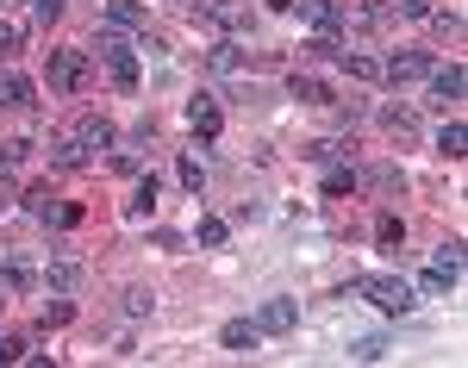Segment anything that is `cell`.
Instances as JSON below:
<instances>
[{
  "label": "cell",
  "mask_w": 468,
  "mask_h": 368,
  "mask_svg": "<svg viewBox=\"0 0 468 368\" xmlns=\"http://www.w3.org/2000/svg\"><path fill=\"white\" fill-rule=\"evenodd\" d=\"M26 156H32V144H26V138H6V144H0V169H19Z\"/></svg>",
  "instance_id": "1f68e13d"
},
{
  "label": "cell",
  "mask_w": 468,
  "mask_h": 368,
  "mask_svg": "<svg viewBox=\"0 0 468 368\" xmlns=\"http://www.w3.org/2000/svg\"><path fill=\"white\" fill-rule=\"evenodd\" d=\"M425 19L437 26V37H463V13H437V6H431Z\"/></svg>",
  "instance_id": "d6a6232c"
},
{
  "label": "cell",
  "mask_w": 468,
  "mask_h": 368,
  "mask_svg": "<svg viewBox=\"0 0 468 368\" xmlns=\"http://www.w3.org/2000/svg\"><path fill=\"white\" fill-rule=\"evenodd\" d=\"M32 356V337H0V363H26Z\"/></svg>",
  "instance_id": "836d02e7"
},
{
  "label": "cell",
  "mask_w": 468,
  "mask_h": 368,
  "mask_svg": "<svg viewBox=\"0 0 468 368\" xmlns=\"http://www.w3.org/2000/svg\"><path fill=\"white\" fill-rule=\"evenodd\" d=\"M394 6V19H425L431 13V0H388Z\"/></svg>",
  "instance_id": "8d00e7d4"
},
{
  "label": "cell",
  "mask_w": 468,
  "mask_h": 368,
  "mask_svg": "<svg viewBox=\"0 0 468 368\" xmlns=\"http://www.w3.org/2000/svg\"><path fill=\"white\" fill-rule=\"evenodd\" d=\"M63 6H69V0H32V19L50 26V19H63Z\"/></svg>",
  "instance_id": "74e56055"
},
{
  "label": "cell",
  "mask_w": 468,
  "mask_h": 368,
  "mask_svg": "<svg viewBox=\"0 0 468 368\" xmlns=\"http://www.w3.org/2000/svg\"><path fill=\"white\" fill-rule=\"evenodd\" d=\"M50 169H88V150L69 138V125H63V131L50 138Z\"/></svg>",
  "instance_id": "5bb4252c"
},
{
  "label": "cell",
  "mask_w": 468,
  "mask_h": 368,
  "mask_svg": "<svg viewBox=\"0 0 468 368\" xmlns=\"http://www.w3.org/2000/svg\"><path fill=\"white\" fill-rule=\"evenodd\" d=\"M81 281H88V268H81L75 257H57L50 268H44V288H50V294H75Z\"/></svg>",
  "instance_id": "8fae6325"
},
{
  "label": "cell",
  "mask_w": 468,
  "mask_h": 368,
  "mask_svg": "<svg viewBox=\"0 0 468 368\" xmlns=\"http://www.w3.org/2000/svg\"><path fill=\"white\" fill-rule=\"evenodd\" d=\"M0 6H13V0H0Z\"/></svg>",
  "instance_id": "ee69618b"
},
{
  "label": "cell",
  "mask_w": 468,
  "mask_h": 368,
  "mask_svg": "<svg viewBox=\"0 0 468 368\" xmlns=\"http://www.w3.org/2000/svg\"><path fill=\"white\" fill-rule=\"evenodd\" d=\"M356 187L381 194V200H399V194H406V175H399L394 163H375V169H356Z\"/></svg>",
  "instance_id": "ba28073f"
},
{
  "label": "cell",
  "mask_w": 468,
  "mask_h": 368,
  "mask_svg": "<svg viewBox=\"0 0 468 368\" xmlns=\"http://www.w3.org/2000/svg\"><path fill=\"white\" fill-rule=\"evenodd\" d=\"M19 200H26V213H32L37 225H50V213H57V194H50V182L26 187V194H19Z\"/></svg>",
  "instance_id": "ac0fdd59"
},
{
  "label": "cell",
  "mask_w": 468,
  "mask_h": 368,
  "mask_svg": "<svg viewBox=\"0 0 468 368\" xmlns=\"http://www.w3.org/2000/svg\"><path fill=\"white\" fill-rule=\"evenodd\" d=\"M69 138H75L81 150H88V156H101V150L119 144V131H112L107 119H94V112H81V119H75V125H69Z\"/></svg>",
  "instance_id": "5b68a950"
},
{
  "label": "cell",
  "mask_w": 468,
  "mask_h": 368,
  "mask_svg": "<svg viewBox=\"0 0 468 368\" xmlns=\"http://www.w3.org/2000/svg\"><path fill=\"white\" fill-rule=\"evenodd\" d=\"M324 194L337 200V194H356V169L350 163H324Z\"/></svg>",
  "instance_id": "ffe728a7"
},
{
  "label": "cell",
  "mask_w": 468,
  "mask_h": 368,
  "mask_svg": "<svg viewBox=\"0 0 468 368\" xmlns=\"http://www.w3.org/2000/svg\"><path fill=\"white\" fill-rule=\"evenodd\" d=\"M225 237H231V225H225V219H200V231H194L200 250H225Z\"/></svg>",
  "instance_id": "cb8c5ba5"
},
{
  "label": "cell",
  "mask_w": 468,
  "mask_h": 368,
  "mask_svg": "<svg viewBox=\"0 0 468 368\" xmlns=\"http://www.w3.org/2000/svg\"><path fill=\"white\" fill-rule=\"evenodd\" d=\"M437 262H443V268H456V275H463V237H450V244H443V250H437Z\"/></svg>",
  "instance_id": "60d3db41"
},
{
  "label": "cell",
  "mask_w": 468,
  "mask_h": 368,
  "mask_svg": "<svg viewBox=\"0 0 468 368\" xmlns=\"http://www.w3.org/2000/svg\"><path fill=\"white\" fill-rule=\"evenodd\" d=\"M350 356H356V363H381V356H388V343H381V337H356V343H350Z\"/></svg>",
  "instance_id": "4dcf8cb0"
},
{
  "label": "cell",
  "mask_w": 468,
  "mask_h": 368,
  "mask_svg": "<svg viewBox=\"0 0 468 368\" xmlns=\"http://www.w3.org/2000/svg\"><path fill=\"white\" fill-rule=\"evenodd\" d=\"M32 94H37V88L26 81V75H0V107H37Z\"/></svg>",
  "instance_id": "e0dca14e"
},
{
  "label": "cell",
  "mask_w": 468,
  "mask_h": 368,
  "mask_svg": "<svg viewBox=\"0 0 468 368\" xmlns=\"http://www.w3.org/2000/svg\"><path fill=\"white\" fill-rule=\"evenodd\" d=\"M26 288H32V268H26V262H6V268H0V300L26 294Z\"/></svg>",
  "instance_id": "44dd1931"
},
{
  "label": "cell",
  "mask_w": 468,
  "mask_h": 368,
  "mask_svg": "<svg viewBox=\"0 0 468 368\" xmlns=\"http://www.w3.org/2000/svg\"><path fill=\"white\" fill-rule=\"evenodd\" d=\"M419 75H431V57H425V50H394V57H388V63H381V81H419Z\"/></svg>",
  "instance_id": "52a82bcc"
},
{
  "label": "cell",
  "mask_w": 468,
  "mask_h": 368,
  "mask_svg": "<svg viewBox=\"0 0 468 368\" xmlns=\"http://www.w3.org/2000/svg\"><path fill=\"white\" fill-rule=\"evenodd\" d=\"M344 300H375V306H381V312H394V319L419 306V294H412L399 275H356V281L344 288Z\"/></svg>",
  "instance_id": "6da1fadb"
},
{
  "label": "cell",
  "mask_w": 468,
  "mask_h": 368,
  "mask_svg": "<svg viewBox=\"0 0 468 368\" xmlns=\"http://www.w3.org/2000/svg\"><path fill=\"white\" fill-rule=\"evenodd\" d=\"M207 69H238V44H213L207 50Z\"/></svg>",
  "instance_id": "e575fe53"
},
{
  "label": "cell",
  "mask_w": 468,
  "mask_h": 368,
  "mask_svg": "<svg viewBox=\"0 0 468 368\" xmlns=\"http://www.w3.org/2000/svg\"><path fill=\"white\" fill-rule=\"evenodd\" d=\"M344 150H350V144H324V138H319V144H306V163H337Z\"/></svg>",
  "instance_id": "f35d334b"
},
{
  "label": "cell",
  "mask_w": 468,
  "mask_h": 368,
  "mask_svg": "<svg viewBox=\"0 0 468 368\" xmlns=\"http://www.w3.org/2000/svg\"><path fill=\"white\" fill-rule=\"evenodd\" d=\"M88 57H101L125 94L138 88V57H132V37L119 32V26H101V32H94V44H88Z\"/></svg>",
  "instance_id": "7a4b0ae2"
},
{
  "label": "cell",
  "mask_w": 468,
  "mask_h": 368,
  "mask_svg": "<svg viewBox=\"0 0 468 368\" xmlns=\"http://www.w3.org/2000/svg\"><path fill=\"white\" fill-rule=\"evenodd\" d=\"M75 319V306H69V294H57L44 312H37V331H57V325H69Z\"/></svg>",
  "instance_id": "603a6c76"
},
{
  "label": "cell",
  "mask_w": 468,
  "mask_h": 368,
  "mask_svg": "<svg viewBox=\"0 0 468 368\" xmlns=\"http://www.w3.org/2000/svg\"><path fill=\"white\" fill-rule=\"evenodd\" d=\"M13 50H26V26L19 19H0V57H13Z\"/></svg>",
  "instance_id": "f546056e"
},
{
  "label": "cell",
  "mask_w": 468,
  "mask_h": 368,
  "mask_svg": "<svg viewBox=\"0 0 468 368\" xmlns=\"http://www.w3.org/2000/svg\"><path fill=\"white\" fill-rule=\"evenodd\" d=\"M288 94L300 107H331V88H324L319 75H288Z\"/></svg>",
  "instance_id": "2e32d148"
},
{
  "label": "cell",
  "mask_w": 468,
  "mask_h": 368,
  "mask_svg": "<svg viewBox=\"0 0 468 368\" xmlns=\"http://www.w3.org/2000/svg\"><path fill=\"white\" fill-rule=\"evenodd\" d=\"M293 325H300V306H293V300H269V306L256 312V331L262 337H282V331H293Z\"/></svg>",
  "instance_id": "9c48e42d"
},
{
  "label": "cell",
  "mask_w": 468,
  "mask_h": 368,
  "mask_svg": "<svg viewBox=\"0 0 468 368\" xmlns=\"http://www.w3.org/2000/svg\"><path fill=\"white\" fill-rule=\"evenodd\" d=\"M269 6H275V13H293V0H269Z\"/></svg>",
  "instance_id": "7bdbcfd3"
},
{
  "label": "cell",
  "mask_w": 468,
  "mask_h": 368,
  "mask_svg": "<svg viewBox=\"0 0 468 368\" xmlns=\"http://www.w3.org/2000/svg\"><path fill=\"white\" fill-rule=\"evenodd\" d=\"M187 125H194V138H218L225 112H218V100H213V94H194V100H187Z\"/></svg>",
  "instance_id": "30bf717a"
},
{
  "label": "cell",
  "mask_w": 468,
  "mask_h": 368,
  "mask_svg": "<svg viewBox=\"0 0 468 368\" xmlns=\"http://www.w3.org/2000/svg\"><path fill=\"white\" fill-rule=\"evenodd\" d=\"M381 125H388L394 138H419V119H412L406 107H388V112H381Z\"/></svg>",
  "instance_id": "484cf974"
},
{
  "label": "cell",
  "mask_w": 468,
  "mask_h": 368,
  "mask_svg": "<svg viewBox=\"0 0 468 368\" xmlns=\"http://www.w3.org/2000/svg\"><path fill=\"white\" fill-rule=\"evenodd\" d=\"M437 150H443L450 163H463V156H468V125H463V119H450V125L437 131Z\"/></svg>",
  "instance_id": "d6986e66"
},
{
  "label": "cell",
  "mask_w": 468,
  "mask_h": 368,
  "mask_svg": "<svg viewBox=\"0 0 468 368\" xmlns=\"http://www.w3.org/2000/svg\"><path fill=\"white\" fill-rule=\"evenodd\" d=\"M176 175H181V187H187V194H200V187H207V169H200V156H181Z\"/></svg>",
  "instance_id": "f1b7e54d"
},
{
  "label": "cell",
  "mask_w": 468,
  "mask_h": 368,
  "mask_svg": "<svg viewBox=\"0 0 468 368\" xmlns=\"http://www.w3.org/2000/svg\"><path fill=\"white\" fill-rule=\"evenodd\" d=\"M194 19H213L225 32H250V13L238 0H194Z\"/></svg>",
  "instance_id": "8992f818"
},
{
  "label": "cell",
  "mask_w": 468,
  "mask_h": 368,
  "mask_svg": "<svg viewBox=\"0 0 468 368\" xmlns=\"http://www.w3.org/2000/svg\"><path fill=\"white\" fill-rule=\"evenodd\" d=\"M419 288H425V294H450V288H456V268H443V262H431Z\"/></svg>",
  "instance_id": "83f0119b"
},
{
  "label": "cell",
  "mask_w": 468,
  "mask_h": 368,
  "mask_svg": "<svg viewBox=\"0 0 468 368\" xmlns=\"http://www.w3.org/2000/svg\"><path fill=\"white\" fill-rule=\"evenodd\" d=\"M375 244H381V250H399V244H406V225H399L394 213H381V219H375Z\"/></svg>",
  "instance_id": "d4e9b609"
},
{
  "label": "cell",
  "mask_w": 468,
  "mask_h": 368,
  "mask_svg": "<svg viewBox=\"0 0 468 368\" xmlns=\"http://www.w3.org/2000/svg\"><path fill=\"white\" fill-rule=\"evenodd\" d=\"M150 306H156V294H150V288H132V294H125V312H132V319H144Z\"/></svg>",
  "instance_id": "d590c367"
},
{
  "label": "cell",
  "mask_w": 468,
  "mask_h": 368,
  "mask_svg": "<svg viewBox=\"0 0 468 368\" xmlns=\"http://www.w3.org/2000/svg\"><path fill=\"white\" fill-rule=\"evenodd\" d=\"M50 225H57V231H69V225H81V206H69V200H57V213H50Z\"/></svg>",
  "instance_id": "ab89813d"
},
{
  "label": "cell",
  "mask_w": 468,
  "mask_h": 368,
  "mask_svg": "<svg viewBox=\"0 0 468 368\" xmlns=\"http://www.w3.org/2000/svg\"><path fill=\"white\" fill-rule=\"evenodd\" d=\"M50 88L57 94H81L88 88V50H50Z\"/></svg>",
  "instance_id": "3957f363"
},
{
  "label": "cell",
  "mask_w": 468,
  "mask_h": 368,
  "mask_svg": "<svg viewBox=\"0 0 468 368\" xmlns=\"http://www.w3.org/2000/svg\"><path fill=\"white\" fill-rule=\"evenodd\" d=\"M356 26H368V32H381V26H394V6H388V0H368V6L356 13Z\"/></svg>",
  "instance_id": "4316f807"
},
{
  "label": "cell",
  "mask_w": 468,
  "mask_h": 368,
  "mask_svg": "<svg viewBox=\"0 0 468 368\" xmlns=\"http://www.w3.org/2000/svg\"><path fill=\"white\" fill-rule=\"evenodd\" d=\"M156 194H163V187H156V175H144V182H138V194H132V206H125V213H132V219H150V213H156Z\"/></svg>",
  "instance_id": "7402d4cb"
},
{
  "label": "cell",
  "mask_w": 468,
  "mask_h": 368,
  "mask_svg": "<svg viewBox=\"0 0 468 368\" xmlns=\"http://www.w3.org/2000/svg\"><path fill=\"white\" fill-rule=\"evenodd\" d=\"M107 26L138 32V26H150V6H144V0H107Z\"/></svg>",
  "instance_id": "4fadbf2b"
},
{
  "label": "cell",
  "mask_w": 468,
  "mask_h": 368,
  "mask_svg": "<svg viewBox=\"0 0 468 368\" xmlns=\"http://www.w3.org/2000/svg\"><path fill=\"white\" fill-rule=\"evenodd\" d=\"M293 13H300V19H306L319 37H337V32H344V6H337V0H293Z\"/></svg>",
  "instance_id": "277c9868"
},
{
  "label": "cell",
  "mask_w": 468,
  "mask_h": 368,
  "mask_svg": "<svg viewBox=\"0 0 468 368\" xmlns=\"http://www.w3.org/2000/svg\"><path fill=\"white\" fill-rule=\"evenodd\" d=\"M218 343H225V350H238V356H250L256 343H262V331H256V319H231V325L218 331Z\"/></svg>",
  "instance_id": "9a60e30c"
},
{
  "label": "cell",
  "mask_w": 468,
  "mask_h": 368,
  "mask_svg": "<svg viewBox=\"0 0 468 368\" xmlns=\"http://www.w3.org/2000/svg\"><path fill=\"white\" fill-rule=\"evenodd\" d=\"M13 200H19V194H13V187L0 182V213H6V206H13Z\"/></svg>",
  "instance_id": "b9f144b4"
},
{
  "label": "cell",
  "mask_w": 468,
  "mask_h": 368,
  "mask_svg": "<svg viewBox=\"0 0 468 368\" xmlns=\"http://www.w3.org/2000/svg\"><path fill=\"white\" fill-rule=\"evenodd\" d=\"M463 88H468V75H463V63H443V69H431V100H463Z\"/></svg>",
  "instance_id": "7c38bea8"
}]
</instances>
